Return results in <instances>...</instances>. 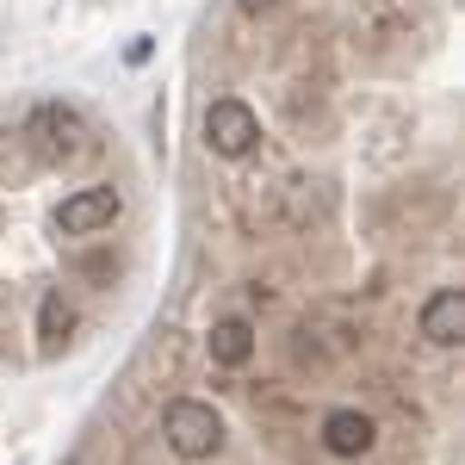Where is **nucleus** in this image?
I'll use <instances>...</instances> for the list:
<instances>
[{"label":"nucleus","instance_id":"1","mask_svg":"<svg viewBox=\"0 0 465 465\" xmlns=\"http://www.w3.org/2000/svg\"><path fill=\"white\" fill-rule=\"evenodd\" d=\"M162 440H168L174 460H212L217 447H223V422H217L212 403H199V397H174V403L162 410Z\"/></svg>","mask_w":465,"mask_h":465},{"label":"nucleus","instance_id":"2","mask_svg":"<svg viewBox=\"0 0 465 465\" xmlns=\"http://www.w3.org/2000/svg\"><path fill=\"white\" fill-rule=\"evenodd\" d=\"M205 143H212V155H223V162H242V155H254V143H261V118H254L242 100H212L205 106Z\"/></svg>","mask_w":465,"mask_h":465},{"label":"nucleus","instance_id":"3","mask_svg":"<svg viewBox=\"0 0 465 465\" xmlns=\"http://www.w3.org/2000/svg\"><path fill=\"white\" fill-rule=\"evenodd\" d=\"M118 212H124V193L118 186H81V193H69L56 205V230L63 236H100V230L118 223Z\"/></svg>","mask_w":465,"mask_h":465},{"label":"nucleus","instance_id":"4","mask_svg":"<svg viewBox=\"0 0 465 465\" xmlns=\"http://www.w3.org/2000/svg\"><path fill=\"white\" fill-rule=\"evenodd\" d=\"M416 329H422L429 348H460V335H465V298H460V286L429 292V304H422Z\"/></svg>","mask_w":465,"mask_h":465},{"label":"nucleus","instance_id":"5","mask_svg":"<svg viewBox=\"0 0 465 465\" xmlns=\"http://www.w3.org/2000/svg\"><path fill=\"white\" fill-rule=\"evenodd\" d=\"M372 440H379V429H372L366 410H329V416H322V447H329L335 460H360V453H372Z\"/></svg>","mask_w":465,"mask_h":465},{"label":"nucleus","instance_id":"6","mask_svg":"<svg viewBox=\"0 0 465 465\" xmlns=\"http://www.w3.org/2000/svg\"><path fill=\"white\" fill-rule=\"evenodd\" d=\"M25 137H37L50 155H69V149L81 143V118H74L63 100H44V106L25 118Z\"/></svg>","mask_w":465,"mask_h":465},{"label":"nucleus","instance_id":"7","mask_svg":"<svg viewBox=\"0 0 465 465\" xmlns=\"http://www.w3.org/2000/svg\"><path fill=\"white\" fill-rule=\"evenodd\" d=\"M205 348H212V360L223 372H242L254 360V322L249 317H217L212 335H205Z\"/></svg>","mask_w":465,"mask_h":465},{"label":"nucleus","instance_id":"8","mask_svg":"<svg viewBox=\"0 0 465 465\" xmlns=\"http://www.w3.org/2000/svg\"><path fill=\"white\" fill-rule=\"evenodd\" d=\"M69 329H74V304L63 292H44V304H37V335L56 348V341H69Z\"/></svg>","mask_w":465,"mask_h":465},{"label":"nucleus","instance_id":"9","mask_svg":"<svg viewBox=\"0 0 465 465\" xmlns=\"http://www.w3.org/2000/svg\"><path fill=\"white\" fill-rule=\"evenodd\" d=\"M273 6H280V0H242V13H249V19H267Z\"/></svg>","mask_w":465,"mask_h":465}]
</instances>
